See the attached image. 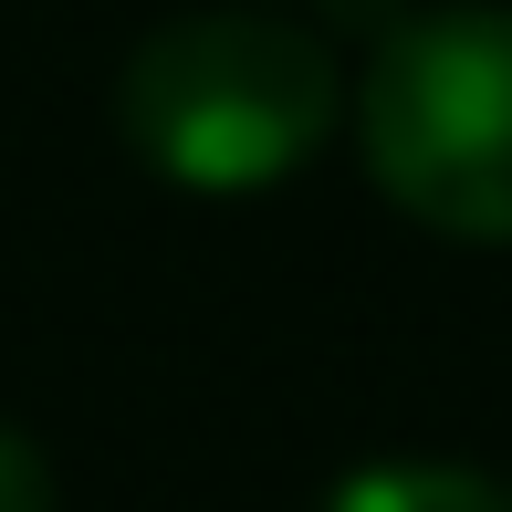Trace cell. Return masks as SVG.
I'll list each match as a JSON object with an SVG mask.
<instances>
[{"mask_svg":"<svg viewBox=\"0 0 512 512\" xmlns=\"http://www.w3.org/2000/svg\"><path fill=\"white\" fill-rule=\"evenodd\" d=\"M335 53L314 32L272 11H199L168 21V32L136 42L126 84H115V115H126V147L147 157L157 178L199 199H251L283 189L293 168L335 136Z\"/></svg>","mask_w":512,"mask_h":512,"instance_id":"cell-1","label":"cell"},{"mask_svg":"<svg viewBox=\"0 0 512 512\" xmlns=\"http://www.w3.org/2000/svg\"><path fill=\"white\" fill-rule=\"evenodd\" d=\"M377 189L450 241H512V11L450 0L377 42L356 84Z\"/></svg>","mask_w":512,"mask_h":512,"instance_id":"cell-2","label":"cell"},{"mask_svg":"<svg viewBox=\"0 0 512 512\" xmlns=\"http://www.w3.org/2000/svg\"><path fill=\"white\" fill-rule=\"evenodd\" d=\"M324 512H512V492L471 460H366L324 492Z\"/></svg>","mask_w":512,"mask_h":512,"instance_id":"cell-3","label":"cell"},{"mask_svg":"<svg viewBox=\"0 0 512 512\" xmlns=\"http://www.w3.org/2000/svg\"><path fill=\"white\" fill-rule=\"evenodd\" d=\"M0 512H53V471L21 429H0Z\"/></svg>","mask_w":512,"mask_h":512,"instance_id":"cell-4","label":"cell"}]
</instances>
